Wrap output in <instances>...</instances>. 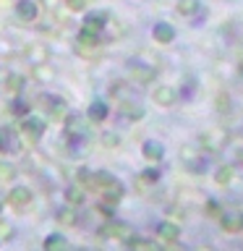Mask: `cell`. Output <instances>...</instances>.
I'll use <instances>...</instances> for the list:
<instances>
[{
    "instance_id": "obj_11",
    "label": "cell",
    "mask_w": 243,
    "mask_h": 251,
    "mask_svg": "<svg viewBox=\"0 0 243 251\" xmlns=\"http://www.w3.org/2000/svg\"><path fill=\"white\" fill-rule=\"evenodd\" d=\"M152 37H154V42H160V45H170L172 39H175V29H172V24H168V21H157L152 26Z\"/></svg>"
},
{
    "instance_id": "obj_10",
    "label": "cell",
    "mask_w": 243,
    "mask_h": 251,
    "mask_svg": "<svg viewBox=\"0 0 243 251\" xmlns=\"http://www.w3.org/2000/svg\"><path fill=\"white\" fill-rule=\"evenodd\" d=\"M152 100H154V105H160V107H172L178 100V92L172 89V86H157L152 92Z\"/></svg>"
},
{
    "instance_id": "obj_8",
    "label": "cell",
    "mask_w": 243,
    "mask_h": 251,
    "mask_svg": "<svg viewBox=\"0 0 243 251\" xmlns=\"http://www.w3.org/2000/svg\"><path fill=\"white\" fill-rule=\"evenodd\" d=\"M219 227L225 233H241L243 230V212L241 209H230L219 215Z\"/></svg>"
},
{
    "instance_id": "obj_20",
    "label": "cell",
    "mask_w": 243,
    "mask_h": 251,
    "mask_svg": "<svg viewBox=\"0 0 243 251\" xmlns=\"http://www.w3.org/2000/svg\"><path fill=\"white\" fill-rule=\"evenodd\" d=\"M121 113H123L125 121H141V118H144V107L133 105L131 100H125V102H121Z\"/></svg>"
},
{
    "instance_id": "obj_34",
    "label": "cell",
    "mask_w": 243,
    "mask_h": 251,
    "mask_svg": "<svg viewBox=\"0 0 243 251\" xmlns=\"http://www.w3.org/2000/svg\"><path fill=\"white\" fill-rule=\"evenodd\" d=\"M63 3L68 5V11H86V5H89V0H63Z\"/></svg>"
},
{
    "instance_id": "obj_40",
    "label": "cell",
    "mask_w": 243,
    "mask_h": 251,
    "mask_svg": "<svg viewBox=\"0 0 243 251\" xmlns=\"http://www.w3.org/2000/svg\"><path fill=\"white\" fill-rule=\"evenodd\" d=\"M0 209H3V201H0Z\"/></svg>"
},
{
    "instance_id": "obj_5",
    "label": "cell",
    "mask_w": 243,
    "mask_h": 251,
    "mask_svg": "<svg viewBox=\"0 0 243 251\" xmlns=\"http://www.w3.org/2000/svg\"><path fill=\"white\" fill-rule=\"evenodd\" d=\"M125 71H128L131 81H133V84H139V86L152 84V81H154V76H157V71H154L152 66H146V63H139V60H128Z\"/></svg>"
},
{
    "instance_id": "obj_25",
    "label": "cell",
    "mask_w": 243,
    "mask_h": 251,
    "mask_svg": "<svg viewBox=\"0 0 243 251\" xmlns=\"http://www.w3.org/2000/svg\"><path fill=\"white\" fill-rule=\"evenodd\" d=\"M125 246L128 249H144V251H154L157 243L152 238H141V235H128L125 238Z\"/></svg>"
},
{
    "instance_id": "obj_15",
    "label": "cell",
    "mask_w": 243,
    "mask_h": 251,
    "mask_svg": "<svg viewBox=\"0 0 243 251\" xmlns=\"http://www.w3.org/2000/svg\"><path fill=\"white\" fill-rule=\"evenodd\" d=\"M31 76H34V81H37V84H50L52 78H55V68H52L47 60L34 63V66H31Z\"/></svg>"
},
{
    "instance_id": "obj_32",
    "label": "cell",
    "mask_w": 243,
    "mask_h": 251,
    "mask_svg": "<svg viewBox=\"0 0 243 251\" xmlns=\"http://www.w3.org/2000/svg\"><path fill=\"white\" fill-rule=\"evenodd\" d=\"M157 180H160V170H144L141 173V178H139V186H144V183H157Z\"/></svg>"
},
{
    "instance_id": "obj_31",
    "label": "cell",
    "mask_w": 243,
    "mask_h": 251,
    "mask_svg": "<svg viewBox=\"0 0 243 251\" xmlns=\"http://www.w3.org/2000/svg\"><path fill=\"white\" fill-rule=\"evenodd\" d=\"M8 110H11V115H19V118H24V115L29 113V102H24V100L16 97V100L11 102V107H8Z\"/></svg>"
},
{
    "instance_id": "obj_14",
    "label": "cell",
    "mask_w": 243,
    "mask_h": 251,
    "mask_svg": "<svg viewBox=\"0 0 243 251\" xmlns=\"http://www.w3.org/2000/svg\"><path fill=\"white\" fill-rule=\"evenodd\" d=\"M157 235H160L162 241H168V243H175L180 238V225L172 223V220H162V223L157 225Z\"/></svg>"
},
{
    "instance_id": "obj_21",
    "label": "cell",
    "mask_w": 243,
    "mask_h": 251,
    "mask_svg": "<svg viewBox=\"0 0 243 251\" xmlns=\"http://www.w3.org/2000/svg\"><path fill=\"white\" fill-rule=\"evenodd\" d=\"M107 19H110V16L107 13H89V16H86V19H84V26L86 29H92V31H102V29H105V24H107Z\"/></svg>"
},
{
    "instance_id": "obj_30",
    "label": "cell",
    "mask_w": 243,
    "mask_h": 251,
    "mask_svg": "<svg viewBox=\"0 0 243 251\" xmlns=\"http://www.w3.org/2000/svg\"><path fill=\"white\" fill-rule=\"evenodd\" d=\"M115 207H118V201L107 199V196H102V201L97 204V212H99V215H105V217H113V215H115Z\"/></svg>"
},
{
    "instance_id": "obj_39",
    "label": "cell",
    "mask_w": 243,
    "mask_h": 251,
    "mask_svg": "<svg viewBox=\"0 0 243 251\" xmlns=\"http://www.w3.org/2000/svg\"><path fill=\"white\" fill-rule=\"evenodd\" d=\"M235 162H238L241 168H243V149H238V154H235Z\"/></svg>"
},
{
    "instance_id": "obj_24",
    "label": "cell",
    "mask_w": 243,
    "mask_h": 251,
    "mask_svg": "<svg viewBox=\"0 0 243 251\" xmlns=\"http://www.w3.org/2000/svg\"><path fill=\"white\" fill-rule=\"evenodd\" d=\"M215 110L219 115H230L233 113V97L227 92H219L217 97H215Z\"/></svg>"
},
{
    "instance_id": "obj_22",
    "label": "cell",
    "mask_w": 243,
    "mask_h": 251,
    "mask_svg": "<svg viewBox=\"0 0 243 251\" xmlns=\"http://www.w3.org/2000/svg\"><path fill=\"white\" fill-rule=\"evenodd\" d=\"M16 176H19V170H16V165L13 162H8V160H0V186H5V183H13Z\"/></svg>"
},
{
    "instance_id": "obj_17",
    "label": "cell",
    "mask_w": 243,
    "mask_h": 251,
    "mask_svg": "<svg viewBox=\"0 0 243 251\" xmlns=\"http://www.w3.org/2000/svg\"><path fill=\"white\" fill-rule=\"evenodd\" d=\"M107 115H110V105L107 102H102V100H94L89 110H86V118L94 123H102V121H107Z\"/></svg>"
},
{
    "instance_id": "obj_13",
    "label": "cell",
    "mask_w": 243,
    "mask_h": 251,
    "mask_svg": "<svg viewBox=\"0 0 243 251\" xmlns=\"http://www.w3.org/2000/svg\"><path fill=\"white\" fill-rule=\"evenodd\" d=\"M102 42V31H92V29H86L81 26V31H78V37H76V45L78 47H86V50H94V47H99Z\"/></svg>"
},
{
    "instance_id": "obj_28",
    "label": "cell",
    "mask_w": 243,
    "mask_h": 251,
    "mask_svg": "<svg viewBox=\"0 0 243 251\" xmlns=\"http://www.w3.org/2000/svg\"><path fill=\"white\" fill-rule=\"evenodd\" d=\"M42 246L47 251H52V249H68V238H66V235H60V233H52V235H47V238L42 241Z\"/></svg>"
},
{
    "instance_id": "obj_1",
    "label": "cell",
    "mask_w": 243,
    "mask_h": 251,
    "mask_svg": "<svg viewBox=\"0 0 243 251\" xmlns=\"http://www.w3.org/2000/svg\"><path fill=\"white\" fill-rule=\"evenodd\" d=\"M45 131H47V123L42 121V118H37V115H24L21 118V123H19V133H21V139H26L29 144H37L39 139L45 136Z\"/></svg>"
},
{
    "instance_id": "obj_29",
    "label": "cell",
    "mask_w": 243,
    "mask_h": 251,
    "mask_svg": "<svg viewBox=\"0 0 243 251\" xmlns=\"http://www.w3.org/2000/svg\"><path fill=\"white\" fill-rule=\"evenodd\" d=\"M24 84H26V78H24L21 74H8V78H5V89L11 92V94H19L21 89H24Z\"/></svg>"
},
{
    "instance_id": "obj_4",
    "label": "cell",
    "mask_w": 243,
    "mask_h": 251,
    "mask_svg": "<svg viewBox=\"0 0 243 251\" xmlns=\"http://www.w3.org/2000/svg\"><path fill=\"white\" fill-rule=\"evenodd\" d=\"M180 160L186 162L188 173H196V176H204V173H207V162H204L201 152H199L196 147H191V144H183V147H180Z\"/></svg>"
},
{
    "instance_id": "obj_2",
    "label": "cell",
    "mask_w": 243,
    "mask_h": 251,
    "mask_svg": "<svg viewBox=\"0 0 243 251\" xmlns=\"http://www.w3.org/2000/svg\"><path fill=\"white\" fill-rule=\"evenodd\" d=\"M66 128H63V136H66L71 144H76V141H84L86 139V118L78 115V113H68L66 118Z\"/></svg>"
},
{
    "instance_id": "obj_35",
    "label": "cell",
    "mask_w": 243,
    "mask_h": 251,
    "mask_svg": "<svg viewBox=\"0 0 243 251\" xmlns=\"http://www.w3.org/2000/svg\"><path fill=\"white\" fill-rule=\"evenodd\" d=\"M207 215L209 217H219V215H222V207H219V201H207Z\"/></svg>"
},
{
    "instance_id": "obj_3",
    "label": "cell",
    "mask_w": 243,
    "mask_h": 251,
    "mask_svg": "<svg viewBox=\"0 0 243 251\" xmlns=\"http://www.w3.org/2000/svg\"><path fill=\"white\" fill-rule=\"evenodd\" d=\"M227 141H230V133H227L225 128H209V131L199 133V147L209 149V152H219V149H225Z\"/></svg>"
},
{
    "instance_id": "obj_6",
    "label": "cell",
    "mask_w": 243,
    "mask_h": 251,
    "mask_svg": "<svg viewBox=\"0 0 243 251\" xmlns=\"http://www.w3.org/2000/svg\"><path fill=\"white\" fill-rule=\"evenodd\" d=\"M99 235L102 238H128L131 235V225L123 223V220H115V217H107V223L99 227Z\"/></svg>"
},
{
    "instance_id": "obj_23",
    "label": "cell",
    "mask_w": 243,
    "mask_h": 251,
    "mask_svg": "<svg viewBox=\"0 0 243 251\" xmlns=\"http://www.w3.org/2000/svg\"><path fill=\"white\" fill-rule=\"evenodd\" d=\"M199 8H201V3L199 0H175V11L180 13V16H194L199 13Z\"/></svg>"
},
{
    "instance_id": "obj_36",
    "label": "cell",
    "mask_w": 243,
    "mask_h": 251,
    "mask_svg": "<svg viewBox=\"0 0 243 251\" xmlns=\"http://www.w3.org/2000/svg\"><path fill=\"white\" fill-rule=\"evenodd\" d=\"M3 238H13V225L0 220V241H3Z\"/></svg>"
},
{
    "instance_id": "obj_37",
    "label": "cell",
    "mask_w": 243,
    "mask_h": 251,
    "mask_svg": "<svg viewBox=\"0 0 243 251\" xmlns=\"http://www.w3.org/2000/svg\"><path fill=\"white\" fill-rule=\"evenodd\" d=\"M42 5L47 8V11H58V8L63 5V0H42Z\"/></svg>"
},
{
    "instance_id": "obj_19",
    "label": "cell",
    "mask_w": 243,
    "mask_h": 251,
    "mask_svg": "<svg viewBox=\"0 0 243 251\" xmlns=\"http://www.w3.org/2000/svg\"><path fill=\"white\" fill-rule=\"evenodd\" d=\"M78 223V212L73 209V204H68V207L58 209V225L60 227H73Z\"/></svg>"
},
{
    "instance_id": "obj_9",
    "label": "cell",
    "mask_w": 243,
    "mask_h": 251,
    "mask_svg": "<svg viewBox=\"0 0 243 251\" xmlns=\"http://www.w3.org/2000/svg\"><path fill=\"white\" fill-rule=\"evenodd\" d=\"M8 204H11L16 212L26 209L29 204H31V188H26V186H16V188H11V194H8Z\"/></svg>"
},
{
    "instance_id": "obj_18",
    "label": "cell",
    "mask_w": 243,
    "mask_h": 251,
    "mask_svg": "<svg viewBox=\"0 0 243 251\" xmlns=\"http://www.w3.org/2000/svg\"><path fill=\"white\" fill-rule=\"evenodd\" d=\"M26 60L31 63V66H34V63H42V60H47L50 58V52H47V45H39V42H34V45H29L26 47Z\"/></svg>"
},
{
    "instance_id": "obj_7",
    "label": "cell",
    "mask_w": 243,
    "mask_h": 251,
    "mask_svg": "<svg viewBox=\"0 0 243 251\" xmlns=\"http://www.w3.org/2000/svg\"><path fill=\"white\" fill-rule=\"evenodd\" d=\"M39 102H42V110L50 118H66L68 115V102L63 97H50V94H47V97H42Z\"/></svg>"
},
{
    "instance_id": "obj_26",
    "label": "cell",
    "mask_w": 243,
    "mask_h": 251,
    "mask_svg": "<svg viewBox=\"0 0 243 251\" xmlns=\"http://www.w3.org/2000/svg\"><path fill=\"white\" fill-rule=\"evenodd\" d=\"M86 199V188L84 186H68L66 188V201L73 204V207H78V204H84Z\"/></svg>"
},
{
    "instance_id": "obj_12",
    "label": "cell",
    "mask_w": 243,
    "mask_h": 251,
    "mask_svg": "<svg viewBox=\"0 0 243 251\" xmlns=\"http://www.w3.org/2000/svg\"><path fill=\"white\" fill-rule=\"evenodd\" d=\"M141 154H144L146 162H162L165 147L160 144V141H154V139H146L144 144H141Z\"/></svg>"
},
{
    "instance_id": "obj_27",
    "label": "cell",
    "mask_w": 243,
    "mask_h": 251,
    "mask_svg": "<svg viewBox=\"0 0 243 251\" xmlns=\"http://www.w3.org/2000/svg\"><path fill=\"white\" fill-rule=\"evenodd\" d=\"M215 180L219 186H230L235 180V168H230V165H222V168L215 170Z\"/></svg>"
},
{
    "instance_id": "obj_33",
    "label": "cell",
    "mask_w": 243,
    "mask_h": 251,
    "mask_svg": "<svg viewBox=\"0 0 243 251\" xmlns=\"http://www.w3.org/2000/svg\"><path fill=\"white\" fill-rule=\"evenodd\" d=\"M118 144H121V136L113 131H107V133H102V147H107V149H115Z\"/></svg>"
},
{
    "instance_id": "obj_38",
    "label": "cell",
    "mask_w": 243,
    "mask_h": 251,
    "mask_svg": "<svg viewBox=\"0 0 243 251\" xmlns=\"http://www.w3.org/2000/svg\"><path fill=\"white\" fill-rule=\"evenodd\" d=\"M5 78H8V71H5V66H0V86L5 84Z\"/></svg>"
},
{
    "instance_id": "obj_16",
    "label": "cell",
    "mask_w": 243,
    "mask_h": 251,
    "mask_svg": "<svg viewBox=\"0 0 243 251\" xmlns=\"http://www.w3.org/2000/svg\"><path fill=\"white\" fill-rule=\"evenodd\" d=\"M16 16L26 24L37 21V3L34 0H19V3H16Z\"/></svg>"
}]
</instances>
